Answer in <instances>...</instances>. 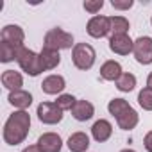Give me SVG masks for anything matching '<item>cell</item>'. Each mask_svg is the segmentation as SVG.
Masks as SVG:
<instances>
[{
    "mask_svg": "<svg viewBox=\"0 0 152 152\" xmlns=\"http://www.w3.org/2000/svg\"><path fill=\"white\" fill-rule=\"evenodd\" d=\"M72 115H73L75 120L86 122V120H90L95 115V107L88 100H77V102H75V106H73V109H72Z\"/></svg>",
    "mask_w": 152,
    "mask_h": 152,
    "instance_id": "cell-14",
    "label": "cell"
},
{
    "mask_svg": "<svg viewBox=\"0 0 152 152\" xmlns=\"http://www.w3.org/2000/svg\"><path fill=\"white\" fill-rule=\"evenodd\" d=\"M95 48L88 43H75L72 50V61L75 68L79 70H90L95 63Z\"/></svg>",
    "mask_w": 152,
    "mask_h": 152,
    "instance_id": "cell-3",
    "label": "cell"
},
{
    "mask_svg": "<svg viewBox=\"0 0 152 152\" xmlns=\"http://www.w3.org/2000/svg\"><path fill=\"white\" fill-rule=\"evenodd\" d=\"M36 115L39 118V122H43L47 125H54L63 120V109L56 102H41L38 106Z\"/></svg>",
    "mask_w": 152,
    "mask_h": 152,
    "instance_id": "cell-6",
    "label": "cell"
},
{
    "mask_svg": "<svg viewBox=\"0 0 152 152\" xmlns=\"http://www.w3.org/2000/svg\"><path fill=\"white\" fill-rule=\"evenodd\" d=\"M138 104L145 111H152V90L150 88H143L138 93Z\"/></svg>",
    "mask_w": 152,
    "mask_h": 152,
    "instance_id": "cell-23",
    "label": "cell"
},
{
    "mask_svg": "<svg viewBox=\"0 0 152 152\" xmlns=\"http://www.w3.org/2000/svg\"><path fill=\"white\" fill-rule=\"evenodd\" d=\"M150 23H152V18H150Z\"/></svg>",
    "mask_w": 152,
    "mask_h": 152,
    "instance_id": "cell-31",
    "label": "cell"
},
{
    "mask_svg": "<svg viewBox=\"0 0 152 152\" xmlns=\"http://www.w3.org/2000/svg\"><path fill=\"white\" fill-rule=\"evenodd\" d=\"M23 39H25V32L20 25H6L2 29V41L11 43L15 47H23Z\"/></svg>",
    "mask_w": 152,
    "mask_h": 152,
    "instance_id": "cell-11",
    "label": "cell"
},
{
    "mask_svg": "<svg viewBox=\"0 0 152 152\" xmlns=\"http://www.w3.org/2000/svg\"><path fill=\"white\" fill-rule=\"evenodd\" d=\"M39 57H41L43 70H54V68L61 63L59 50H52V48H47V47H43V48H41Z\"/></svg>",
    "mask_w": 152,
    "mask_h": 152,
    "instance_id": "cell-18",
    "label": "cell"
},
{
    "mask_svg": "<svg viewBox=\"0 0 152 152\" xmlns=\"http://www.w3.org/2000/svg\"><path fill=\"white\" fill-rule=\"evenodd\" d=\"M143 145H145V148H147L148 152H152V131H148V132L145 134V138H143Z\"/></svg>",
    "mask_w": 152,
    "mask_h": 152,
    "instance_id": "cell-27",
    "label": "cell"
},
{
    "mask_svg": "<svg viewBox=\"0 0 152 152\" xmlns=\"http://www.w3.org/2000/svg\"><path fill=\"white\" fill-rule=\"evenodd\" d=\"M107 111L116 118V124L124 131H131L138 125V113L131 107V104L124 99H113L107 104Z\"/></svg>",
    "mask_w": 152,
    "mask_h": 152,
    "instance_id": "cell-2",
    "label": "cell"
},
{
    "mask_svg": "<svg viewBox=\"0 0 152 152\" xmlns=\"http://www.w3.org/2000/svg\"><path fill=\"white\" fill-rule=\"evenodd\" d=\"M91 134H93V138H95L99 143L107 141V140L111 138V134H113V125H111L107 120H97V122L93 124V127H91Z\"/></svg>",
    "mask_w": 152,
    "mask_h": 152,
    "instance_id": "cell-15",
    "label": "cell"
},
{
    "mask_svg": "<svg viewBox=\"0 0 152 152\" xmlns=\"http://www.w3.org/2000/svg\"><path fill=\"white\" fill-rule=\"evenodd\" d=\"M2 84H4L7 90L16 91V90H22V86H23V77H22L18 72H15V70H6V72L2 73Z\"/></svg>",
    "mask_w": 152,
    "mask_h": 152,
    "instance_id": "cell-19",
    "label": "cell"
},
{
    "mask_svg": "<svg viewBox=\"0 0 152 152\" xmlns=\"http://www.w3.org/2000/svg\"><path fill=\"white\" fill-rule=\"evenodd\" d=\"M9 104L15 106L18 111H25L31 104H32V95L25 90H16V91H11L9 97H7Z\"/></svg>",
    "mask_w": 152,
    "mask_h": 152,
    "instance_id": "cell-13",
    "label": "cell"
},
{
    "mask_svg": "<svg viewBox=\"0 0 152 152\" xmlns=\"http://www.w3.org/2000/svg\"><path fill=\"white\" fill-rule=\"evenodd\" d=\"M109 48H111L115 54L127 56V54H131V52H132V48H134V41H132L127 34L111 36V38H109Z\"/></svg>",
    "mask_w": 152,
    "mask_h": 152,
    "instance_id": "cell-10",
    "label": "cell"
},
{
    "mask_svg": "<svg viewBox=\"0 0 152 152\" xmlns=\"http://www.w3.org/2000/svg\"><path fill=\"white\" fill-rule=\"evenodd\" d=\"M64 88H66V83H64V77H61V75H48L41 83V90L47 95H57Z\"/></svg>",
    "mask_w": 152,
    "mask_h": 152,
    "instance_id": "cell-12",
    "label": "cell"
},
{
    "mask_svg": "<svg viewBox=\"0 0 152 152\" xmlns=\"http://www.w3.org/2000/svg\"><path fill=\"white\" fill-rule=\"evenodd\" d=\"M36 145L39 147L41 152H61V148H63V140H61V136L56 134V132H45V134H41V136L38 138V143H36Z\"/></svg>",
    "mask_w": 152,
    "mask_h": 152,
    "instance_id": "cell-9",
    "label": "cell"
},
{
    "mask_svg": "<svg viewBox=\"0 0 152 152\" xmlns=\"http://www.w3.org/2000/svg\"><path fill=\"white\" fill-rule=\"evenodd\" d=\"M29 129H31V115L27 111H15L4 125L2 132L4 141L7 145H18L27 138Z\"/></svg>",
    "mask_w": 152,
    "mask_h": 152,
    "instance_id": "cell-1",
    "label": "cell"
},
{
    "mask_svg": "<svg viewBox=\"0 0 152 152\" xmlns=\"http://www.w3.org/2000/svg\"><path fill=\"white\" fill-rule=\"evenodd\" d=\"M102 6H104V0H86L84 2V9L88 13H91V15L99 13L102 9Z\"/></svg>",
    "mask_w": 152,
    "mask_h": 152,
    "instance_id": "cell-25",
    "label": "cell"
},
{
    "mask_svg": "<svg viewBox=\"0 0 152 152\" xmlns=\"http://www.w3.org/2000/svg\"><path fill=\"white\" fill-rule=\"evenodd\" d=\"M147 88H150V90H152V72L148 73V77H147Z\"/></svg>",
    "mask_w": 152,
    "mask_h": 152,
    "instance_id": "cell-29",
    "label": "cell"
},
{
    "mask_svg": "<svg viewBox=\"0 0 152 152\" xmlns=\"http://www.w3.org/2000/svg\"><path fill=\"white\" fill-rule=\"evenodd\" d=\"M109 22H111V32H109V38H111V36L127 34V31H129V20H127V18H124V16H111Z\"/></svg>",
    "mask_w": 152,
    "mask_h": 152,
    "instance_id": "cell-21",
    "label": "cell"
},
{
    "mask_svg": "<svg viewBox=\"0 0 152 152\" xmlns=\"http://www.w3.org/2000/svg\"><path fill=\"white\" fill-rule=\"evenodd\" d=\"M73 45V36L59 27L56 29H50L47 34H45V43L43 47L47 48H52V50H63V48H72Z\"/></svg>",
    "mask_w": 152,
    "mask_h": 152,
    "instance_id": "cell-4",
    "label": "cell"
},
{
    "mask_svg": "<svg viewBox=\"0 0 152 152\" xmlns=\"http://www.w3.org/2000/svg\"><path fill=\"white\" fill-rule=\"evenodd\" d=\"M132 54L140 64H150L152 63V38L141 36L134 41Z\"/></svg>",
    "mask_w": 152,
    "mask_h": 152,
    "instance_id": "cell-7",
    "label": "cell"
},
{
    "mask_svg": "<svg viewBox=\"0 0 152 152\" xmlns=\"http://www.w3.org/2000/svg\"><path fill=\"white\" fill-rule=\"evenodd\" d=\"M86 31H88V34H90L91 38H106V36H109V32H111V22H109L107 16L97 15V16H93V18L88 22Z\"/></svg>",
    "mask_w": 152,
    "mask_h": 152,
    "instance_id": "cell-8",
    "label": "cell"
},
{
    "mask_svg": "<svg viewBox=\"0 0 152 152\" xmlns=\"http://www.w3.org/2000/svg\"><path fill=\"white\" fill-rule=\"evenodd\" d=\"M23 47H15L11 43L2 41L0 43V61L2 63H11V61H18V56L22 54Z\"/></svg>",
    "mask_w": 152,
    "mask_h": 152,
    "instance_id": "cell-20",
    "label": "cell"
},
{
    "mask_svg": "<svg viewBox=\"0 0 152 152\" xmlns=\"http://www.w3.org/2000/svg\"><path fill=\"white\" fill-rule=\"evenodd\" d=\"M132 0H111V6L115 7V9H131L132 7Z\"/></svg>",
    "mask_w": 152,
    "mask_h": 152,
    "instance_id": "cell-26",
    "label": "cell"
},
{
    "mask_svg": "<svg viewBox=\"0 0 152 152\" xmlns=\"http://www.w3.org/2000/svg\"><path fill=\"white\" fill-rule=\"evenodd\" d=\"M120 152H134L132 148H124V150H120Z\"/></svg>",
    "mask_w": 152,
    "mask_h": 152,
    "instance_id": "cell-30",
    "label": "cell"
},
{
    "mask_svg": "<svg viewBox=\"0 0 152 152\" xmlns=\"http://www.w3.org/2000/svg\"><path fill=\"white\" fill-rule=\"evenodd\" d=\"M90 147V138L86 132H73L68 138V148L70 152H86Z\"/></svg>",
    "mask_w": 152,
    "mask_h": 152,
    "instance_id": "cell-17",
    "label": "cell"
},
{
    "mask_svg": "<svg viewBox=\"0 0 152 152\" xmlns=\"http://www.w3.org/2000/svg\"><path fill=\"white\" fill-rule=\"evenodd\" d=\"M122 66L118 61H106L102 66H100V77L104 81H118V77L122 75Z\"/></svg>",
    "mask_w": 152,
    "mask_h": 152,
    "instance_id": "cell-16",
    "label": "cell"
},
{
    "mask_svg": "<svg viewBox=\"0 0 152 152\" xmlns=\"http://www.w3.org/2000/svg\"><path fill=\"white\" fill-rule=\"evenodd\" d=\"M22 152H41V150H39V147H38V145H29V147H25Z\"/></svg>",
    "mask_w": 152,
    "mask_h": 152,
    "instance_id": "cell-28",
    "label": "cell"
},
{
    "mask_svg": "<svg viewBox=\"0 0 152 152\" xmlns=\"http://www.w3.org/2000/svg\"><path fill=\"white\" fill-rule=\"evenodd\" d=\"M116 88L120 91H132L136 88V77H134L132 73L124 72L120 77H118V81H116Z\"/></svg>",
    "mask_w": 152,
    "mask_h": 152,
    "instance_id": "cell-22",
    "label": "cell"
},
{
    "mask_svg": "<svg viewBox=\"0 0 152 152\" xmlns=\"http://www.w3.org/2000/svg\"><path fill=\"white\" fill-rule=\"evenodd\" d=\"M18 64H20V68L27 75H31V77H38L41 72H45L43 70V64H41L39 54H36V52H32V50H29L25 47H23L22 54L18 56Z\"/></svg>",
    "mask_w": 152,
    "mask_h": 152,
    "instance_id": "cell-5",
    "label": "cell"
},
{
    "mask_svg": "<svg viewBox=\"0 0 152 152\" xmlns=\"http://www.w3.org/2000/svg\"><path fill=\"white\" fill-rule=\"evenodd\" d=\"M75 102H77V99H75L73 95H68V93L59 95V97H57V100H56V104H57L63 111H72V109H73V106H75Z\"/></svg>",
    "mask_w": 152,
    "mask_h": 152,
    "instance_id": "cell-24",
    "label": "cell"
}]
</instances>
